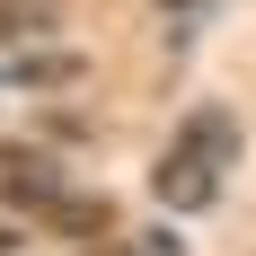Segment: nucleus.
<instances>
[{
	"mask_svg": "<svg viewBox=\"0 0 256 256\" xmlns=\"http://www.w3.org/2000/svg\"><path fill=\"white\" fill-rule=\"evenodd\" d=\"M0 204H26V212H53L62 204V168L26 142H0Z\"/></svg>",
	"mask_w": 256,
	"mask_h": 256,
	"instance_id": "1",
	"label": "nucleus"
},
{
	"mask_svg": "<svg viewBox=\"0 0 256 256\" xmlns=\"http://www.w3.org/2000/svg\"><path fill=\"white\" fill-rule=\"evenodd\" d=\"M150 194L168 212H204V204H221V168H212V159H194V150H168L150 168Z\"/></svg>",
	"mask_w": 256,
	"mask_h": 256,
	"instance_id": "2",
	"label": "nucleus"
},
{
	"mask_svg": "<svg viewBox=\"0 0 256 256\" xmlns=\"http://www.w3.org/2000/svg\"><path fill=\"white\" fill-rule=\"evenodd\" d=\"M177 150L212 159V168H238V115H230V106H194L186 132H177Z\"/></svg>",
	"mask_w": 256,
	"mask_h": 256,
	"instance_id": "3",
	"label": "nucleus"
},
{
	"mask_svg": "<svg viewBox=\"0 0 256 256\" xmlns=\"http://www.w3.org/2000/svg\"><path fill=\"white\" fill-rule=\"evenodd\" d=\"M44 221H53L62 238H106V230H115V204H106V194H62Z\"/></svg>",
	"mask_w": 256,
	"mask_h": 256,
	"instance_id": "4",
	"label": "nucleus"
},
{
	"mask_svg": "<svg viewBox=\"0 0 256 256\" xmlns=\"http://www.w3.org/2000/svg\"><path fill=\"white\" fill-rule=\"evenodd\" d=\"M18 80L26 88H71V80H88V62L80 53H18Z\"/></svg>",
	"mask_w": 256,
	"mask_h": 256,
	"instance_id": "5",
	"label": "nucleus"
},
{
	"mask_svg": "<svg viewBox=\"0 0 256 256\" xmlns=\"http://www.w3.org/2000/svg\"><path fill=\"white\" fill-rule=\"evenodd\" d=\"M132 256H186V248H177V238H168V230H159V238H142V248H132Z\"/></svg>",
	"mask_w": 256,
	"mask_h": 256,
	"instance_id": "6",
	"label": "nucleus"
},
{
	"mask_svg": "<svg viewBox=\"0 0 256 256\" xmlns=\"http://www.w3.org/2000/svg\"><path fill=\"white\" fill-rule=\"evenodd\" d=\"M9 248H18V230H0V256H9Z\"/></svg>",
	"mask_w": 256,
	"mask_h": 256,
	"instance_id": "7",
	"label": "nucleus"
},
{
	"mask_svg": "<svg viewBox=\"0 0 256 256\" xmlns=\"http://www.w3.org/2000/svg\"><path fill=\"white\" fill-rule=\"evenodd\" d=\"M88 256H132V248H88Z\"/></svg>",
	"mask_w": 256,
	"mask_h": 256,
	"instance_id": "8",
	"label": "nucleus"
}]
</instances>
